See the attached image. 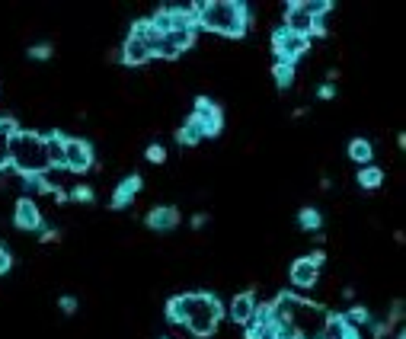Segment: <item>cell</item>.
Masks as SVG:
<instances>
[{"instance_id": "1", "label": "cell", "mask_w": 406, "mask_h": 339, "mask_svg": "<svg viewBox=\"0 0 406 339\" xmlns=\"http://www.w3.org/2000/svg\"><path fill=\"white\" fill-rule=\"evenodd\" d=\"M269 317H272V323L288 320L291 330L297 333V339H320L330 311L314 304V301L297 298L295 291H282L276 301H269Z\"/></svg>"}, {"instance_id": "2", "label": "cell", "mask_w": 406, "mask_h": 339, "mask_svg": "<svg viewBox=\"0 0 406 339\" xmlns=\"http://www.w3.org/2000/svg\"><path fill=\"white\" fill-rule=\"evenodd\" d=\"M199 7V29L224 39H243L250 29V7L243 0H205Z\"/></svg>"}, {"instance_id": "3", "label": "cell", "mask_w": 406, "mask_h": 339, "mask_svg": "<svg viewBox=\"0 0 406 339\" xmlns=\"http://www.w3.org/2000/svg\"><path fill=\"white\" fill-rule=\"evenodd\" d=\"M183 301V326L192 336L208 339L218 333L221 320H224V304L208 291H192V295H179Z\"/></svg>"}, {"instance_id": "4", "label": "cell", "mask_w": 406, "mask_h": 339, "mask_svg": "<svg viewBox=\"0 0 406 339\" xmlns=\"http://www.w3.org/2000/svg\"><path fill=\"white\" fill-rule=\"evenodd\" d=\"M10 170H16L23 180L49 173L51 164H49V154H45V135L20 128L13 135V144H10Z\"/></svg>"}, {"instance_id": "5", "label": "cell", "mask_w": 406, "mask_h": 339, "mask_svg": "<svg viewBox=\"0 0 406 339\" xmlns=\"http://www.w3.org/2000/svg\"><path fill=\"white\" fill-rule=\"evenodd\" d=\"M307 49H310V39H301V35L288 32V29H276L272 32V55H276V61L295 68L297 58L307 55Z\"/></svg>"}, {"instance_id": "6", "label": "cell", "mask_w": 406, "mask_h": 339, "mask_svg": "<svg viewBox=\"0 0 406 339\" xmlns=\"http://www.w3.org/2000/svg\"><path fill=\"white\" fill-rule=\"evenodd\" d=\"M93 166H97L93 144L83 138H68L64 135V170H70V173H90Z\"/></svg>"}, {"instance_id": "7", "label": "cell", "mask_w": 406, "mask_h": 339, "mask_svg": "<svg viewBox=\"0 0 406 339\" xmlns=\"http://www.w3.org/2000/svg\"><path fill=\"white\" fill-rule=\"evenodd\" d=\"M324 253H310V257H301V259H295L291 263V269H288V278H291V285L295 288H301V291H307V288H314L317 285V278H320V266H324Z\"/></svg>"}, {"instance_id": "8", "label": "cell", "mask_w": 406, "mask_h": 339, "mask_svg": "<svg viewBox=\"0 0 406 339\" xmlns=\"http://www.w3.org/2000/svg\"><path fill=\"white\" fill-rule=\"evenodd\" d=\"M192 118L202 125L205 138H218V135L224 132V112H221V106L214 103V99H208V97H199V99H195Z\"/></svg>"}, {"instance_id": "9", "label": "cell", "mask_w": 406, "mask_h": 339, "mask_svg": "<svg viewBox=\"0 0 406 339\" xmlns=\"http://www.w3.org/2000/svg\"><path fill=\"white\" fill-rule=\"evenodd\" d=\"M282 29H288V32L301 35V39H310V35H324V32H326L324 23L314 20V16H307V13H301V10H295L291 4L285 7V26H282Z\"/></svg>"}, {"instance_id": "10", "label": "cell", "mask_w": 406, "mask_h": 339, "mask_svg": "<svg viewBox=\"0 0 406 339\" xmlns=\"http://www.w3.org/2000/svg\"><path fill=\"white\" fill-rule=\"evenodd\" d=\"M13 224L20 230H45V218H42L39 205H35L29 195H23L13 208Z\"/></svg>"}, {"instance_id": "11", "label": "cell", "mask_w": 406, "mask_h": 339, "mask_svg": "<svg viewBox=\"0 0 406 339\" xmlns=\"http://www.w3.org/2000/svg\"><path fill=\"white\" fill-rule=\"evenodd\" d=\"M118 61L128 64V68H141V64L154 61L151 49H147L141 39H135V35H128V39L122 42V49H118Z\"/></svg>"}, {"instance_id": "12", "label": "cell", "mask_w": 406, "mask_h": 339, "mask_svg": "<svg viewBox=\"0 0 406 339\" xmlns=\"http://www.w3.org/2000/svg\"><path fill=\"white\" fill-rule=\"evenodd\" d=\"M253 311H256V295H253V291H240V295L224 307V317L234 320L237 326H247L250 317H253Z\"/></svg>"}, {"instance_id": "13", "label": "cell", "mask_w": 406, "mask_h": 339, "mask_svg": "<svg viewBox=\"0 0 406 339\" xmlns=\"http://www.w3.org/2000/svg\"><path fill=\"white\" fill-rule=\"evenodd\" d=\"M320 339H362V333H358V326L349 323L343 314H330V317H326V323H324Z\"/></svg>"}, {"instance_id": "14", "label": "cell", "mask_w": 406, "mask_h": 339, "mask_svg": "<svg viewBox=\"0 0 406 339\" xmlns=\"http://www.w3.org/2000/svg\"><path fill=\"white\" fill-rule=\"evenodd\" d=\"M141 186H144V180H141L138 173L125 176V180L116 186V192H112V202H109V205H112V208H128V205H131V199L138 195V189H141Z\"/></svg>"}, {"instance_id": "15", "label": "cell", "mask_w": 406, "mask_h": 339, "mask_svg": "<svg viewBox=\"0 0 406 339\" xmlns=\"http://www.w3.org/2000/svg\"><path fill=\"white\" fill-rule=\"evenodd\" d=\"M16 132H20L16 118H10V116L0 118V173L10 166V144H13V135Z\"/></svg>"}, {"instance_id": "16", "label": "cell", "mask_w": 406, "mask_h": 339, "mask_svg": "<svg viewBox=\"0 0 406 339\" xmlns=\"http://www.w3.org/2000/svg\"><path fill=\"white\" fill-rule=\"evenodd\" d=\"M176 224H179V211L173 205H160L147 215V228L151 230H173Z\"/></svg>"}, {"instance_id": "17", "label": "cell", "mask_w": 406, "mask_h": 339, "mask_svg": "<svg viewBox=\"0 0 406 339\" xmlns=\"http://www.w3.org/2000/svg\"><path fill=\"white\" fill-rule=\"evenodd\" d=\"M45 154H49L51 170H64V135L61 132L45 135Z\"/></svg>"}, {"instance_id": "18", "label": "cell", "mask_w": 406, "mask_h": 339, "mask_svg": "<svg viewBox=\"0 0 406 339\" xmlns=\"http://www.w3.org/2000/svg\"><path fill=\"white\" fill-rule=\"evenodd\" d=\"M202 138H205V132H202V125L195 122L192 116H189L186 122H183V128H179V132H176V141H179V144H183V147H195Z\"/></svg>"}, {"instance_id": "19", "label": "cell", "mask_w": 406, "mask_h": 339, "mask_svg": "<svg viewBox=\"0 0 406 339\" xmlns=\"http://www.w3.org/2000/svg\"><path fill=\"white\" fill-rule=\"evenodd\" d=\"M291 7H295V10H301V13H307V16H314V20H320V23H324V16L333 10V4H330V0H291Z\"/></svg>"}, {"instance_id": "20", "label": "cell", "mask_w": 406, "mask_h": 339, "mask_svg": "<svg viewBox=\"0 0 406 339\" xmlns=\"http://www.w3.org/2000/svg\"><path fill=\"white\" fill-rule=\"evenodd\" d=\"M164 39L170 42V45L179 51V55H183V51H189V49L195 45V29H170Z\"/></svg>"}, {"instance_id": "21", "label": "cell", "mask_w": 406, "mask_h": 339, "mask_svg": "<svg viewBox=\"0 0 406 339\" xmlns=\"http://www.w3.org/2000/svg\"><path fill=\"white\" fill-rule=\"evenodd\" d=\"M381 183H384V170H381V166L368 164V166H362V170H358V186H362V189H368V192H371V189H381Z\"/></svg>"}, {"instance_id": "22", "label": "cell", "mask_w": 406, "mask_h": 339, "mask_svg": "<svg viewBox=\"0 0 406 339\" xmlns=\"http://www.w3.org/2000/svg\"><path fill=\"white\" fill-rule=\"evenodd\" d=\"M349 157H352V164H362V166H368L371 164V157H374V147H371V141H365V138H355L349 144Z\"/></svg>"}, {"instance_id": "23", "label": "cell", "mask_w": 406, "mask_h": 339, "mask_svg": "<svg viewBox=\"0 0 406 339\" xmlns=\"http://www.w3.org/2000/svg\"><path fill=\"white\" fill-rule=\"evenodd\" d=\"M272 77H276V87H278V90H288L291 83H295V68H291V64L276 61V64H272Z\"/></svg>"}, {"instance_id": "24", "label": "cell", "mask_w": 406, "mask_h": 339, "mask_svg": "<svg viewBox=\"0 0 406 339\" xmlns=\"http://www.w3.org/2000/svg\"><path fill=\"white\" fill-rule=\"evenodd\" d=\"M297 224H301V230H320L324 228V218H320L317 208H301L297 211Z\"/></svg>"}, {"instance_id": "25", "label": "cell", "mask_w": 406, "mask_h": 339, "mask_svg": "<svg viewBox=\"0 0 406 339\" xmlns=\"http://www.w3.org/2000/svg\"><path fill=\"white\" fill-rule=\"evenodd\" d=\"M23 183H26V189H29V192H35V195H45V192H55V189H58V186H51V183H49V173H45V176H26Z\"/></svg>"}, {"instance_id": "26", "label": "cell", "mask_w": 406, "mask_h": 339, "mask_svg": "<svg viewBox=\"0 0 406 339\" xmlns=\"http://www.w3.org/2000/svg\"><path fill=\"white\" fill-rule=\"evenodd\" d=\"M166 320L176 323V326H183V301H179V295L166 301Z\"/></svg>"}, {"instance_id": "27", "label": "cell", "mask_w": 406, "mask_h": 339, "mask_svg": "<svg viewBox=\"0 0 406 339\" xmlns=\"http://www.w3.org/2000/svg\"><path fill=\"white\" fill-rule=\"evenodd\" d=\"M68 199H74V202H83V205H90V202H97V192L90 186H77V189H70L68 192Z\"/></svg>"}, {"instance_id": "28", "label": "cell", "mask_w": 406, "mask_h": 339, "mask_svg": "<svg viewBox=\"0 0 406 339\" xmlns=\"http://www.w3.org/2000/svg\"><path fill=\"white\" fill-rule=\"evenodd\" d=\"M343 317L349 320V323H355V326H358V323H371V314H368V307H358V304L352 307L349 314H343Z\"/></svg>"}, {"instance_id": "29", "label": "cell", "mask_w": 406, "mask_h": 339, "mask_svg": "<svg viewBox=\"0 0 406 339\" xmlns=\"http://www.w3.org/2000/svg\"><path fill=\"white\" fill-rule=\"evenodd\" d=\"M144 157L151 160V164H164V160H166V147H164V144H151V147L144 151Z\"/></svg>"}, {"instance_id": "30", "label": "cell", "mask_w": 406, "mask_h": 339, "mask_svg": "<svg viewBox=\"0 0 406 339\" xmlns=\"http://www.w3.org/2000/svg\"><path fill=\"white\" fill-rule=\"evenodd\" d=\"M29 58H32V61H45V58H51V45H32V49H29Z\"/></svg>"}, {"instance_id": "31", "label": "cell", "mask_w": 406, "mask_h": 339, "mask_svg": "<svg viewBox=\"0 0 406 339\" xmlns=\"http://www.w3.org/2000/svg\"><path fill=\"white\" fill-rule=\"evenodd\" d=\"M10 266H13V257H10L7 247H0V276H7Z\"/></svg>"}, {"instance_id": "32", "label": "cell", "mask_w": 406, "mask_h": 339, "mask_svg": "<svg viewBox=\"0 0 406 339\" xmlns=\"http://www.w3.org/2000/svg\"><path fill=\"white\" fill-rule=\"evenodd\" d=\"M39 240L42 243H58V240H61V234H58V230H39Z\"/></svg>"}, {"instance_id": "33", "label": "cell", "mask_w": 406, "mask_h": 339, "mask_svg": "<svg viewBox=\"0 0 406 339\" xmlns=\"http://www.w3.org/2000/svg\"><path fill=\"white\" fill-rule=\"evenodd\" d=\"M317 97L320 99H333V97H336V87H333V83H324V87L317 90Z\"/></svg>"}, {"instance_id": "34", "label": "cell", "mask_w": 406, "mask_h": 339, "mask_svg": "<svg viewBox=\"0 0 406 339\" xmlns=\"http://www.w3.org/2000/svg\"><path fill=\"white\" fill-rule=\"evenodd\" d=\"M400 317H403V301H393V317L387 320V326H393V323H397Z\"/></svg>"}, {"instance_id": "35", "label": "cell", "mask_w": 406, "mask_h": 339, "mask_svg": "<svg viewBox=\"0 0 406 339\" xmlns=\"http://www.w3.org/2000/svg\"><path fill=\"white\" fill-rule=\"evenodd\" d=\"M256 339H278V336H276V326H272V323L262 326V330L256 333Z\"/></svg>"}, {"instance_id": "36", "label": "cell", "mask_w": 406, "mask_h": 339, "mask_svg": "<svg viewBox=\"0 0 406 339\" xmlns=\"http://www.w3.org/2000/svg\"><path fill=\"white\" fill-rule=\"evenodd\" d=\"M61 311L64 314H74L77 311V301L74 298H61Z\"/></svg>"}, {"instance_id": "37", "label": "cell", "mask_w": 406, "mask_h": 339, "mask_svg": "<svg viewBox=\"0 0 406 339\" xmlns=\"http://www.w3.org/2000/svg\"><path fill=\"white\" fill-rule=\"evenodd\" d=\"M192 228H205V215H195L192 218Z\"/></svg>"}, {"instance_id": "38", "label": "cell", "mask_w": 406, "mask_h": 339, "mask_svg": "<svg viewBox=\"0 0 406 339\" xmlns=\"http://www.w3.org/2000/svg\"><path fill=\"white\" fill-rule=\"evenodd\" d=\"M393 339H406V336H403V333H397V336H393Z\"/></svg>"}, {"instance_id": "39", "label": "cell", "mask_w": 406, "mask_h": 339, "mask_svg": "<svg viewBox=\"0 0 406 339\" xmlns=\"http://www.w3.org/2000/svg\"><path fill=\"white\" fill-rule=\"evenodd\" d=\"M166 339H170V336H166Z\"/></svg>"}]
</instances>
